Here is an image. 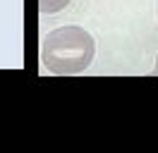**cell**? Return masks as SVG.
Listing matches in <instances>:
<instances>
[{"instance_id": "cell-1", "label": "cell", "mask_w": 158, "mask_h": 153, "mask_svg": "<svg viewBox=\"0 0 158 153\" xmlns=\"http://www.w3.org/2000/svg\"><path fill=\"white\" fill-rule=\"evenodd\" d=\"M94 36L81 27H60L41 41V62L50 74H79L94 62Z\"/></svg>"}, {"instance_id": "cell-2", "label": "cell", "mask_w": 158, "mask_h": 153, "mask_svg": "<svg viewBox=\"0 0 158 153\" xmlns=\"http://www.w3.org/2000/svg\"><path fill=\"white\" fill-rule=\"evenodd\" d=\"M69 0H39V12L41 14H55L60 10H65Z\"/></svg>"}, {"instance_id": "cell-3", "label": "cell", "mask_w": 158, "mask_h": 153, "mask_svg": "<svg viewBox=\"0 0 158 153\" xmlns=\"http://www.w3.org/2000/svg\"><path fill=\"white\" fill-rule=\"evenodd\" d=\"M153 74H158V57H156V67H153Z\"/></svg>"}, {"instance_id": "cell-4", "label": "cell", "mask_w": 158, "mask_h": 153, "mask_svg": "<svg viewBox=\"0 0 158 153\" xmlns=\"http://www.w3.org/2000/svg\"><path fill=\"white\" fill-rule=\"evenodd\" d=\"M156 10H158V7H156Z\"/></svg>"}]
</instances>
